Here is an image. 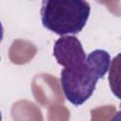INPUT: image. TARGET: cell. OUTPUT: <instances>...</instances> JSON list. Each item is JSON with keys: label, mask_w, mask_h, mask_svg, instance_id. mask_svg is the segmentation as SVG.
Wrapping results in <instances>:
<instances>
[{"label": "cell", "mask_w": 121, "mask_h": 121, "mask_svg": "<svg viewBox=\"0 0 121 121\" xmlns=\"http://www.w3.org/2000/svg\"><path fill=\"white\" fill-rule=\"evenodd\" d=\"M53 55L58 63L64 68L79 66L86 60V54L80 41L71 35L62 36L55 42Z\"/></svg>", "instance_id": "3"}, {"label": "cell", "mask_w": 121, "mask_h": 121, "mask_svg": "<svg viewBox=\"0 0 121 121\" xmlns=\"http://www.w3.org/2000/svg\"><path fill=\"white\" fill-rule=\"evenodd\" d=\"M90 4L82 0H44L41 7L43 26L60 36L78 34L85 26Z\"/></svg>", "instance_id": "2"}, {"label": "cell", "mask_w": 121, "mask_h": 121, "mask_svg": "<svg viewBox=\"0 0 121 121\" xmlns=\"http://www.w3.org/2000/svg\"><path fill=\"white\" fill-rule=\"evenodd\" d=\"M3 36H4V28H3V26H2V23L0 21V43L3 40Z\"/></svg>", "instance_id": "4"}, {"label": "cell", "mask_w": 121, "mask_h": 121, "mask_svg": "<svg viewBox=\"0 0 121 121\" xmlns=\"http://www.w3.org/2000/svg\"><path fill=\"white\" fill-rule=\"evenodd\" d=\"M2 120V115H1V112H0V121Z\"/></svg>", "instance_id": "5"}, {"label": "cell", "mask_w": 121, "mask_h": 121, "mask_svg": "<svg viewBox=\"0 0 121 121\" xmlns=\"http://www.w3.org/2000/svg\"><path fill=\"white\" fill-rule=\"evenodd\" d=\"M111 64L110 54L103 49H95L86 56L83 64L63 68L60 84L65 98L75 106H80L94 94L98 79L104 78Z\"/></svg>", "instance_id": "1"}]
</instances>
